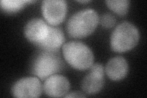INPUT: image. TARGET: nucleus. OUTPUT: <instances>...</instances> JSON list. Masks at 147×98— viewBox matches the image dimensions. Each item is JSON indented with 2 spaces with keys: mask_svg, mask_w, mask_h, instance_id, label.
Listing matches in <instances>:
<instances>
[{
  "mask_svg": "<svg viewBox=\"0 0 147 98\" xmlns=\"http://www.w3.org/2000/svg\"><path fill=\"white\" fill-rule=\"evenodd\" d=\"M63 69V62L57 52L41 50L36 55L31 65V72L41 80L47 78Z\"/></svg>",
  "mask_w": 147,
  "mask_h": 98,
  "instance_id": "4",
  "label": "nucleus"
},
{
  "mask_svg": "<svg viewBox=\"0 0 147 98\" xmlns=\"http://www.w3.org/2000/svg\"><path fill=\"white\" fill-rule=\"evenodd\" d=\"M49 23L42 18H35L26 23L24 29V34L31 43L36 46L45 39L49 31Z\"/></svg>",
  "mask_w": 147,
  "mask_h": 98,
  "instance_id": "8",
  "label": "nucleus"
},
{
  "mask_svg": "<svg viewBox=\"0 0 147 98\" xmlns=\"http://www.w3.org/2000/svg\"><path fill=\"white\" fill-rule=\"evenodd\" d=\"M33 2L32 1H16V0H1V7L3 11L7 13H14L24 7L28 3Z\"/></svg>",
  "mask_w": 147,
  "mask_h": 98,
  "instance_id": "13",
  "label": "nucleus"
},
{
  "mask_svg": "<svg viewBox=\"0 0 147 98\" xmlns=\"http://www.w3.org/2000/svg\"><path fill=\"white\" fill-rule=\"evenodd\" d=\"M77 2H79V3H90V2H91V1H78Z\"/></svg>",
  "mask_w": 147,
  "mask_h": 98,
  "instance_id": "16",
  "label": "nucleus"
},
{
  "mask_svg": "<svg viewBox=\"0 0 147 98\" xmlns=\"http://www.w3.org/2000/svg\"><path fill=\"white\" fill-rule=\"evenodd\" d=\"M99 16L93 9L80 11L69 18L66 23L67 34L73 38H84L96 30L99 23Z\"/></svg>",
  "mask_w": 147,
  "mask_h": 98,
  "instance_id": "1",
  "label": "nucleus"
},
{
  "mask_svg": "<svg viewBox=\"0 0 147 98\" xmlns=\"http://www.w3.org/2000/svg\"><path fill=\"white\" fill-rule=\"evenodd\" d=\"M109 9L119 16H125L129 11L130 1L127 0H113L105 1Z\"/></svg>",
  "mask_w": 147,
  "mask_h": 98,
  "instance_id": "12",
  "label": "nucleus"
},
{
  "mask_svg": "<svg viewBox=\"0 0 147 98\" xmlns=\"http://www.w3.org/2000/svg\"><path fill=\"white\" fill-rule=\"evenodd\" d=\"M65 41L63 30L59 27L50 25L45 39L37 45L42 50L57 52Z\"/></svg>",
  "mask_w": 147,
  "mask_h": 98,
  "instance_id": "10",
  "label": "nucleus"
},
{
  "mask_svg": "<svg viewBox=\"0 0 147 98\" xmlns=\"http://www.w3.org/2000/svg\"><path fill=\"white\" fill-rule=\"evenodd\" d=\"M116 23V18L110 13H105L100 17V24L106 28H111Z\"/></svg>",
  "mask_w": 147,
  "mask_h": 98,
  "instance_id": "14",
  "label": "nucleus"
},
{
  "mask_svg": "<svg viewBox=\"0 0 147 98\" xmlns=\"http://www.w3.org/2000/svg\"><path fill=\"white\" fill-rule=\"evenodd\" d=\"M42 92V86L38 77H26L16 82L11 93L16 97H38Z\"/></svg>",
  "mask_w": 147,
  "mask_h": 98,
  "instance_id": "6",
  "label": "nucleus"
},
{
  "mask_svg": "<svg viewBox=\"0 0 147 98\" xmlns=\"http://www.w3.org/2000/svg\"><path fill=\"white\" fill-rule=\"evenodd\" d=\"M70 83L66 77L59 74L50 76L44 83L43 89L49 97H64L69 91Z\"/></svg>",
  "mask_w": 147,
  "mask_h": 98,
  "instance_id": "9",
  "label": "nucleus"
},
{
  "mask_svg": "<svg viewBox=\"0 0 147 98\" xmlns=\"http://www.w3.org/2000/svg\"><path fill=\"white\" fill-rule=\"evenodd\" d=\"M139 31L129 22H122L115 28L110 37V46L118 53L125 52L134 49L139 43Z\"/></svg>",
  "mask_w": 147,
  "mask_h": 98,
  "instance_id": "3",
  "label": "nucleus"
},
{
  "mask_svg": "<svg viewBox=\"0 0 147 98\" xmlns=\"http://www.w3.org/2000/svg\"><path fill=\"white\" fill-rule=\"evenodd\" d=\"M104 70L102 64L96 63L90 68V72L83 78L81 88L86 94L93 95L98 93L104 86Z\"/></svg>",
  "mask_w": 147,
  "mask_h": 98,
  "instance_id": "7",
  "label": "nucleus"
},
{
  "mask_svg": "<svg viewBox=\"0 0 147 98\" xmlns=\"http://www.w3.org/2000/svg\"><path fill=\"white\" fill-rule=\"evenodd\" d=\"M41 9L46 22L51 26H57L66 17L67 3L63 0H46L42 1Z\"/></svg>",
  "mask_w": 147,
  "mask_h": 98,
  "instance_id": "5",
  "label": "nucleus"
},
{
  "mask_svg": "<svg viewBox=\"0 0 147 98\" xmlns=\"http://www.w3.org/2000/svg\"><path fill=\"white\" fill-rule=\"evenodd\" d=\"M86 96L80 91H74L67 94L64 96L65 97H85Z\"/></svg>",
  "mask_w": 147,
  "mask_h": 98,
  "instance_id": "15",
  "label": "nucleus"
},
{
  "mask_svg": "<svg viewBox=\"0 0 147 98\" xmlns=\"http://www.w3.org/2000/svg\"><path fill=\"white\" fill-rule=\"evenodd\" d=\"M62 51L66 62L73 68L79 71H85L93 66V53L82 42H68L63 45Z\"/></svg>",
  "mask_w": 147,
  "mask_h": 98,
  "instance_id": "2",
  "label": "nucleus"
},
{
  "mask_svg": "<svg viewBox=\"0 0 147 98\" xmlns=\"http://www.w3.org/2000/svg\"><path fill=\"white\" fill-rule=\"evenodd\" d=\"M128 68V64L126 59L121 56H117L109 61L105 69L110 80L118 81L126 76Z\"/></svg>",
  "mask_w": 147,
  "mask_h": 98,
  "instance_id": "11",
  "label": "nucleus"
}]
</instances>
